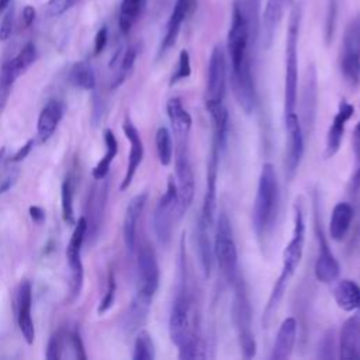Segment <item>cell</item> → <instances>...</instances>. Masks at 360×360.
Here are the masks:
<instances>
[{
    "instance_id": "cell-1",
    "label": "cell",
    "mask_w": 360,
    "mask_h": 360,
    "mask_svg": "<svg viewBox=\"0 0 360 360\" xmlns=\"http://www.w3.org/2000/svg\"><path fill=\"white\" fill-rule=\"evenodd\" d=\"M180 280L176 297L172 302L169 315V336L172 343L179 349L180 359H197L204 357L200 353L201 339L194 325L193 315V300L187 284V267H186V252L184 239L180 242Z\"/></svg>"
},
{
    "instance_id": "cell-2",
    "label": "cell",
    "mask_w": 360,
    "mask_h": 360,
    "mask_svg": "<svg viewBox=\"0 0 360 360\" xmlns=\"http://www.w3.org/2000/svg\"><path fill=\"white\" fill-rule=\"evenodd\" d=\"M304 245H305V218L301 204L297 201L294 204V225H292V233L283 250V264L281 271L277 277V280L273 284V288L270 291L269 300L263 309L262 323L263 328H267L273 314L276 312L278 304L281 302L284 292L288 287V283L291 277L294 276L297 267L301 263L302 255H304Z\"/></svg>"
},
{
    "instance_id": "cell-3",
    "label": "cell",
    "mask_w": 360,
    "mask_h": 360,
    "mask_svg": "<svg viewBox=\"0 0 360 360\" xmlns=\"http://www.w3.org/2000/svg\"><path fill=\"white\" fill-rule=\"evenodd\" d=\"M280 207V186L276 169L271 163H264L260 170L257 190L252 210V224L257 240L262 246L270 239Z\"/></svg>"
},
{
    "instance_id": "cell-4",
    "label": "cell",
    "mask_w": 360,
    "mask_h": 360,
    "mask_svg": "<svg viewBox=\"0 0 360 360\" xmlns=\"http://www.w3.org/2000/svg\"><path fill=\"white\" fill-rule=\"evenodd\" d=\"M257 39L252 35L250 25L240 0H233L231 25L226 35V51L231 62V72L252 63V51Z\"/></svg>"
},
{
    "instance_id": "cell-5",
    "label": "cell",
    "mask_w": 360,
    "mask_h": 360,
    "mask_svg": "<svg viewBox=\"0 0 360 360\" xmlns=\"http://www.w3.org/2000/svg\"><path fill=\"white\" fill-rule=\"evenodd\" d=\"M302 7L294 4L290 13L285 37V69H284V115L294 112L298 97V38Z\"/></svg>"
},
{
    "instance_id": "cell-6",
    "label": "cell",
    "mask_w": 360,
    "mask_h": 360,
    "mask_svg": "<svg viewBox=\"0 0 360 360\" xmlns=\"http://www.w3.org/2000/svg\"><path fill=\"white\" fill-rule=\"evenodd\" d=\"M233 297L231 307V318L239 342L242 356L252 359L256 356L257 343L252 329V304L249 297V288L243 277L238 276L232 283Z\"/></svg>"
},
{
    "instance_id": "cell-7",
    "label": "cell",
    "mask_w": 360,
    "mask_h": 360,
    "mask_svg": "<svg viewBox=\"0 0 360 360\" xmlns=\"http://www.w3.org/2000/svg\"><path fill=\"white\" fill-rule=\"evenodd\" d=\"M214 259L217 260L218 269L224 280L232 285L238 274V249L233 238V231L228 214L222 210L218 214L217 225L212 239Z\"/></svg>"
},
{
    "instance_id": "cell-8",
    "label": "cell",
    "mask_w": 360,
    "mask_h": 360,
    "mask_svg": "<svg viewBox=\"0 0 360 360\" xmlns=\"http://www.w3.org/2000/svg\"><path fill=\"white\" fill-rule=\"evenodd\" d=\"M339 66L343 79L357 87L360 84V14L354 15L345 28Z\"/></svg>"
},
{
    "instance_id": "cell-9",
    "label": "cell",
    "mask_w": 360,
    "mask_h": 360,
    "mask_svg": "<svg viewBox=\"0 0 360 360\" xmlns=\"http://www.w3.org/2000/svg\"><path fill=\"white\" fill-rule=\"evenodd\" d=\"M177 148H176V159H174V167H176V186H177V197H179V218H181L187 210L190 208L193 200H194V191H195V181H194V172L190 162V152H188V143L187 138L176 139Z\"/></svg>"
},
{
    "instance_id": "cell-10",
    "label": "cell",
    "mask_w": 360,
    "mask_h": 360,
    "mask_svg": "<svg viewBox=\"0 0 360 360\" xmlns=\"http://www.w3.org/2000/svg\"><path fill=\"white\" fill-rule=\"evenodd\" d=\"M314 231L318 242V255L315 260V267L314 273L318 281L330 284L336 281L340 273V266L339 262L336 260L335 255L330 250V246L328 243L323 226H322V219H321V212H319V200L315 193L314 195Z\"/></svg>"
},
{
    "instance_id": "cell-11",
    "label": "cell",
    "mask_w": 360,
    "mask_h": 360,
    "mask_svg": "<svg viewBox=\"0 0 360 360\" xmlns=\"http://www.w3.org/2000/svg\"><path fill=\"white\" fill-rule=\"evenodd\" d=\"M177 186L173 176H169L165 194L160 197L153 212V229L162 245H169L173 233V222L179 218Z\"/></svg>"
},
{
    "instance_id": "cell-12",
    "label": "cell",
    "mask_w": 360,
    "mask_h": 360,
    "mask_svg": "<svg viewBox=\"0 0 360 360\" xmlns=\"http://www.w3.org/2000/svg\"><path fill=\"white\" fill-rule=\"evenodd\" d=\"M136 267H138L136 294L153 300L159 288L160 271H159L156 252L149 243H145L139 248Z\"/></svg>"
},
{
    "instance_id": "cell-13",
    "label": "cell",
    "mask_w": 360,
    "mask_h": 360,
    "mask_svg": "<svg viewBox=\"0 0 360 360\" xmlns=\"http://www.w3.org/2000/svg\"><path fill=\"white\" fill-rule=\"evenodd\" d=\"M226 58L221 45H215L210 55L204 103H224L226 94Z\"/></svg>"
},
{
    "instance_id": "cell-14",
    "label": "cell",
    "mask_w": 360,
    "mask_h": 360,
    "mask_svg": "<svg viewBox=\"0 0 360 360\" xmlns=\"http://www.w3.org/2000/svg\"><path fill=\"white\" fill-rule=\"evenodd\" d=\"M284 125L287 132V155H285V176L288 180L294 179L301 165L305 149V134L300 117L294 112L284 115Z\"/></svg>"
},
{
    "instance_id": "cell-15",
    "label": "cell",
    "mask_w": 360,
    "mask_h": 360,
    "mask_svg": "<svg viewBox=\"0 0 360 360\" xmlns=\"http://www.w3.org/2000/svg\"><path fill=\"white\" fill-rule=\"evenodd\" d=\"M219 153L221 149L212 141L210 159L207 163V181H205V193L202 198L201 211L198 219L202 222L214 226L215 221V211H217V180H218V163H219Z\"/></svg>"
},
{
    "instance_id": "cell-16",
    "label": "cell",
    "mask_w": 360,
    "mask_h": 360,
    "mask_svg": "<svg viewBox=\"0 0 360 360\" xmlns=\"http://www.w3.org/2000/svg\"><path fill=\"white\" fill-rule=\"evenodd\" d=\"M231 86H232V91H233V96H235L239 107L246 114H252L253 110L256 108V103H257L252 63L242 66L236 72H231Z\"/></svg>"
},
{
    "instance_id": "cell-17",
    "label": "cell",
    "mask_w": 360,
    "mask_h": 360,
    "mask_svg": "<svg viewBox=\"0 0 360 360\" xmlns=\"http://www.w3.org/2000/svg\"><path fill=\"white\" fill-rule=\"evenodd\" d=\"M316 105H318V83H316V70L314 65H309L305 72L302 91H301V125L305 135H309L315 125L316 118Z\"/></svg>"
},
{
    "instance_id": "cell-18",
    "label": "cell",
    "mask_w": 360,
    "mask_h": 360,
    "mask_svg": "<svg viewBox=\"0 0 360 360\" xmlns=\"http://www.w3.org/2000/svg\"><path fill=\"white\" fill-rule=\"evenodd\" d=\"M195 7H197V0H176L174 1V6H173L169 20L166 22L165 35H163L160 46H159V52H158L159 58L163 56L170 48L174 46L184 21L195 10Z\"/></svg>"
},
{
    "instance_id": "cell-19",
    "label": "cell",
    "mask_w": 360,
    "mask_h": 360,
    "mask_svg": "<svg viewBox=\"0 0 360 360\" xmlns=\"http://www.w3.org/2000/svg\"><path fill=\"white\" fill-rule=\"evenodd\" d=\"M122 131H124V134H125V136L129 142V153H128L127 170H125L124 179L120 184L121 191L127 190L131 186V183H132L135 174H136V170H138L139 165L143 160V142H142V138L139 135L138 128L132 124L129 117H125V120L122 122Z\"/></svg>"
},
{
    "instance_id": "cell-20",
    "label": "cell",
    "mask_w": 360,
    "mask_h": 360,
    "mask_svg": "<svg viewBox=\"0 0 360 360\" xmlns=\"http://www.w3.org/2000/svg\"><path fill=\"white\" fill-rule=\"evenodd\" d=\"M338 352V357L342 360H360V308L353 311V315L343 322Z\"/></svg>"
},
{
    "instance_id": "cell-21",
    "label": "cell",
    "mask_w": 360,
    "mask_h": 360,
    "mask_svg": "<svg viewBox=\"0 0 360 360\" xmlns=\"http://www.w3.org/2000/svg\"><path fill=\"white\" fill-rule=\"evenodd\" d=\"M32 308V287L28 280L21 281L17 292V322L22 339L27 345H32L35 340V328L31 316Z\"/></svg>"
},
{
    "instance_id": "cell-22",
    "label": "cell",
    "mask_w": 360,
    "mask_h": 360,
    "mask_svg": "<svg viewBox=\"0 0 360 360\" xmlns=\"http://www.w3.org/2000/svg\"><path fill=\"white\" fill-rule=\"evenodd\" d=\"M353 112H354L353 105L349 101H346L345 98L340 100L338 111H336V114L330 122V127L328 129V134H326V143H325V153H323L325 159H330L339 152L342 139H343V134H345L346 122L352 118Z\"/></svg>"
},
{
    "instance_id": "cell-23",
    "label": "cell",
    "mask_w": 360,
    "mask_h": 360,
    "mask_svg": "<svg viewBox=\"0 0 360 360\" xmlns=\"http://www.w3.org/2000/svg\"><path fill=\"white\" fill-rule=\"evenodd\" d=\"M291 4H292V0H266L264 11L262 14V25H260L264 48L271 46L276 30L280 25L285 11L291 7Z\"/></svg>"
},
{
    "instance_id": "cell-24",
    "label": "cell",
    "mask_w": 360,
    "mask_h": 360,
    "mask_svg": "<svg viewBox=\"0 0 360 360\" xmlns=\"http://www.w3.org/2000/svg\"><path fill=\"white\" fill-rule=\"evenodd\" d=\"M146 201H148V193L142 191V193L134 195L127 205L124 221H122V239L129 252H132L135 248L136 226H138V221L142 215Z\"/></svg>"
},
{
    "instance_id": "cell-25",
    "label": "cell",
    "mask_w": 360,
    "mask_h": 360,
    "mask_svg": "<svg viewBox=\"0 0 360 360\" xmlns=\"http://www.w3.org/2000/svg\"><path fill=\"white\" fill-rule=\"evenodd\" d=\"M297 339V321L294 316L285 318L278 326L271 354L273 360H285L291 356Z\"/></svg>"
},
{
    "instance_id": "cell-26",
    "label": "cell",
    "mask_w": 360,
    "mask_h": 360,
    "mask_svg": "<svg viewBox=\"0 0 360 360\" xmlns=\"http://www.w3.org/2000/svg\"><path fill=\"white\" fill-rule=\"evenodd\" d=\"M63 111L65 107L59 100H49L44 105L37 121V135L41 143L46 142L53 135L63 117Z\"/></svg>"
},
{
    "instance_id": "cell-27",
    "label": "cell",
    "mask_w": 360,
    "mask_h": 360,
    "mask_svg": "<svg viewBox=\"0 0 360 360\" xmlns=\"http://www.w3.org/2000/svg\"><path fill=\"white\" fill-rule=\"evenodd\" d=\"M332 297L345 312H353L360 308V285L354 280H338L332 287Z\"/></svg>"
},
{
    "instance_id": "cell-28",
    "label": "cell",
    "mask_w": 360,
    "mask_h": 360,
    "mask_svg": "<svg viewBox=\"0 0 360 360\" xmlns=\"http://www.w3.org/2000/svg\"><path fill=\"white\" fill-rule=\"evenodd\" d=\"M166 112L176 139L188 138L193 125V118L190 112L183 107V103L179 97H172L167 100Z\"/></svg>"
},
{
    "instance_id": "cell-29",
    "label": "cell",
    "mask_w": 360,
    "mask_h": 360,
    "mask_svg": "<svg viewBox=\"0 0 360 360\" xmlns=\"http://www.w3.org/2000/svg\"><path fill=\"white\" fill-rule=\"evenodd\" d=\"M353 207L346 201H340L333 207L329 219V236L335 242H342L346 238L353 221Z\"/></svg>"
},
{
    "instance_id": "cell-30",
    "label": "cell",
    "mask_w": 360,
    "mask_h": 360,
    "mask_svg": "<svg viewBox=\"0 0 360 360\" xmlns=\"http://www.w3.org/2000/svg\"><path fill=\"white\" fill-rule=\"evenodd\" d=\"M211 229H212L211 225L202 222L201 219H197V226H195L197 250H198L202 273L207 278L211 276V269H212V262H214Z\"/></svg>"
},
{
    "instance_id": "cell-31",
    "label": "cell",
    "mask_w": 360,
    "mask_h": 360,
    "mask_svg": "<svg viewBox=\"0 0 360 360\" xmlns=\"http://www.w3.org/2000/svg\"><path fill=\"white\" fill-rule=\"evenodd\" d=\"M86 233H87V219H86V217H80L75 224L70 240L66 248V259H68L69 270L83 269L80 252H82V246H83Z\"/></svg>"
},
{
    "instance_id": "cell-32",
    "label": "cell",
    "mask_w": 360,
    "mask_h": 360,
    "mask_svg": "<svg viewBox=\"0 0 360 360\" xmlns=\"http://www.w3.org/2000/svg\"><path fill=\"white\" fill-rule=\"evenodd\" d=\"M150 304H152L150 298L142 297L135 292V297L132 298V301L128 307V311L124 316V328L128 332H134V330L139 329L141 326H143V323L148 319Z\"/></svg>"
},
{
    "instance_id": "cell-33",
    "label": "cell",
    "mask_w": 360,
    "mask_h": 360,
    "mask_svg": "<svg viewBox=\"0 0 360 360\" xmlns=\"http://www.w3.org/2000/svg\"><path fill=\"white\" fill-rule=\"evenodd\" d=\"M104 143H105V153L91 170V176L94 180L105 179V176L110 172V166L118 153V142L114 132L110 128L104 129Z\"/></svg>"
},
{
    "instance_id": "cell-34",
    "label": "cell",
    "mask_w": 360,
    "mask_h": 360,
    "mask_svg": "<svg viewBox=\"0 0 360 360\" xmlns=\"http://www.w3.org/2000/svg\"><path fill=\"white\" fill-rule=\"evenodd\" d=\"M146 0H122L118 14V27L122 34H128L143 13Z\"/></svg>"
},
{
    "instance_id": "cell-35",
    "label": "cell",
    "mask_w": 360,
    "mask_h": 360,
    "mask_svg": "<svg viewBox=\"0 0 360 360\" xmlns=\"http://www.w3.org/2000/svg\"><path fill=\"white\" fill-rule=\"evenodd\" d=\"M69 80L75 87L83 90H93L96 87V73L93 66L86 60L73 63L69 70Z\"/></svg>"
},
{
    "instance_id": "cell-36",
    "label": "cell",
    "mask_w": 360,
    "mask_h": 360,
    "mask_svg": "<svg viewBox=\"0 0 360 360\" xmlns=\"http://www.w3.org/2000/svg\"><path fill=\"white\" fill-rule=\"evenodd\" d=\"M73 194H75V181L72 176H68L60 186V207H62V218L65 224L75 226L76 217L73 210Z\"/></svg>"
},
{
    "instance_id": "cell-37",
    "label": "cell",
    "mask_w": 360,
    "mask_h": 360,
    "mask_svg": "<svg viewBox=\"0 0 360 360\" xmlns=\"http://www.w3.org/2000/svg\"><path fill=\"white\" fill-rule=\"evenodd\" d=\"M105 200H107V183H104L100 187H94L91 191L90 201H89L90 222H87V231L94 226L96 232H97V228L100 226V218L104 211Z\"/></svg>"
},
{
    "instance_id": "cell-38",
    "label": "cell",
    "mask_w": 360,
    "mask_h": 360,
    "mask_svg": "<svg viewBox=\"0 0 360 360\" xmlns=\"http://www.w3.org/2000/svg\"><path fill=\"white\" fill-rule=\"evenodd\" d=\"M155 145L159 163L169 166L173 160V139L172 134L166 127H159L155 134Z\"/></svg>"
},
{
    "instance_id": "cell-39",
    "label": "cell",
    "mask_w": 360,
    "mask_h": 360,
    "mask_svg": "<svg viewBox=\"0 0 360 360\" xmlns=\"http://www.w3.org/2000/svg\"><path fill=\"white\" fill-rule=\"evenodd\" d=\"M17 77H18V75L13 68L11 59L6 60L0 68V118L6 108L7 100L11 94V89H13Z\"/></svg>"
},
{
    "instance_id": "cell-40",
    "label": "cell",
    "mask_w": 360,
    "mask_h": 360,
    "mask_svg": "<svg viewBox=\"0 0 360 360\" xmlns=\"http://www.w3.org/2000/svg\"><path fill=\"white\" fill-rule=\"evenodd\" d=\"M156 357L155 345L152 340V336L148 330L141 329L136 333L135 342H134V360H153Z\"/></svg>"
},
{
    "instance_id": "cell-41",
    "label": "cell",
    "mask_w": 360,
    "mask_h": 360,
    "mask_svg": "<svg viewBox=\"0 0 360 360\" xmlns=\"http://www.w3.org/2000/svg\"><path fill=\"white\" fill-rule=\"evenodd\" d=\"M138 56V49L136 46H128L125 51H122L121 59L118 62V72L114 77V80L111 82V89H117L120 84L124 83V80L127 79V76L129 75V72L132 70L135 60Z\"/></svg>"
},
{
    "instance_id": "cell-42",
    "label": "cell",
    "mask_w": 360,
    "mask_h": 360,
    "mask_svg": "<svg viewBox=\"0 0 360 360\" xmlns=\"http://www.w3.org/2000/svg\"><path fill=\"white\" fill-rule=\"evenodd\" d=\"M37 59V46L34 42H27L20 52L11 59L13 68L17 72V75H22Z\"/></svg>"
},
{
    "instance_id": "cell-43",
    "label": "cell",
    "mask_w": 360,
    "mask_h": 360,
    "mask_svg": "<svg viewBox=\"0 0 360 360\" xmlns=\"http://www.w3.org/2000/svg\"><path fill=\"white\" fill-rule=\"evenodd\" d=\"M250 25L252 35L259 39L262 25V0H240Z\"/></svg>"
},
{
    "instance_id": "cell-44",
    "label": "cell",
    "mask_w": 360,
    "mask_h": 360,
    "mask_svg": "<svg viewBox=\"0 0 360 360\" xmlns=\"http://www.w3.org/2000/svg\"><path fill=\"white\" fill-rule=\"evenodd\" d=\"M353 152H354V166L350 177V191H357L360 188V121L356 124L353 131Z\"/></svg>"
},
{
    "instance_id": "cell-45",
    "label": "cell",
    "mask_w": 360,
    "mask_h": 360,
    "mask_svg": "<svg viewBox=\"0 0 360 360\" xmlns=\"http://www.w3.org/2000/svg\"><path fill=\"white\" fill-rule=\"evenodd\" d=\"M191 76V59H190V53L187 49H181L179 53V62H177V68L174 69L169 84L174 86L179 82L188 79Z\"/></svg>"
},
{
    "instance_id": "cell-46",
    "label": "cell",
    "mask_w": 360,
    "mask_h": 360,
    "mask_svg": "<svg viewBox=\"0 0 360 360\" xmlns=\"http://www.w3.org/2000/svg\"><path fill=\"white\" fill-rule=\"evenodd\" d=\"M115 291H117L115 276H114V271L110 270V271H108V277H107L105 294H104V297L101 298V301H100V304H98V307H97V314H98V315L105 314V312L114 305V301H115Z\"/></svg>"
},
{
    "instance_id": "cell-47",
    "label": "cell",
    "mask_w": 360,
    "mask_h": 360,
    "mask_svg": "<svg viewBox=\"0 0 360 360\" xmlns=\"http://www.w3.org/2000/svg\"><path fill=\"white\" fill-rule=\"evenodd\" d=\"M65 333L62 330L53 333L48 342L46 346V359L48 360H59L62 359V352H63V345H65Z\"/></svg>"
},
{
    "instance_id": "cell-48",
    "label": "cell",
    "mask_w": 360,
    "mask_h": 360,
    "mask_svg": "<svg viewBox=\"0 0 360 360\" xmlns=\"http://www.w3.org/2000/svg\"><path fill=\"white\" fill-rule=\"evenodd\" d=\"M335 350H336L335 335H333V330H329V332L325 333V336L319 342L318 357H321V359H333L335 357Z\"/></svg>"
},
{
    "instance_id": "cell-49",
    "label": "cell",
    "mask_w": 360,
    "mask_h": 360,
    "mask_svg": "<svg viewBox=\"0 0 360 360\" xmlns=\"http://www.w3.org/2000/svg\"><path fill=\"white\" fill-rule=\"evenodd\" d=\"M79 0H48L45 11L49 17H59L70 10Z\"/></svg>"
},
{
    "instance_id": "cell-50",
    "label": "cell",
    "mask_w": 360,
    "mask_h": 360,
    "mask_svg": "<svg viewBox=\"0 0 360 360\" xmlns=\"http://www.w3.org/2000/svg\"><path fill=\"white\" fill-rule=\"evenodd\" d=\"M68 340H69V346L70 349L73 350L75 353V357L79 359V360H86L87 359V354L84 352V346H83V342H82V338H80V333L77 330H72L66 335Z\"/></svg>"
},
{
    "instance_id": "cell-51",
    "label": "cell",
    "mask_w": 360,
    "mask_h": 360,
    "mask_svg": "<svg viewBox=\"0 0 360 360\" xmlns=\"http://www.w3.org/2000/svg\"><path fill=\"white\" fill-rule=\"evenodd\" d=\"M13 27H14V7H8L1 24H0V41H7L11 34H13Z\"/></svg>"
},
{
    "instance_id": "cell-52",
    "label": "cell",
    "mask_w": 360,
    "mask_h": 360,
    "mask_svg": "<svg viewBox=\"0 0 360 360\" xmlns=\"http://www.w3.org/2000/svg\"><path fill=\"white\" fill-rule=\"evenodd\" d=\"M18 176H20L18 167H13L11 170H8L7 174L3 177V180H0V194L7 193L15 184Z\"/></svg>"
},
{
    "instance_id": "cell-53",
    "label": "cell",
    "mask_w": 360,
    "mask_h": 360,
    "mask_svg": "<svg viewBox=\"0 0 360 360\" xmlns=\"http://www.w3.org/2000/svg\"><path fill=\"white\" fill-rule=\"evenodd\" d=\"M107 39H108V30L105 25H103L94 37V55H100L104 51L107 45Z\"/></svg>"
},
{
    "instance_id": "cell-54",
    "label": "cell",
    "mask_w": 360,
    "mask_h": 360,
    "mask_svg": "<svg viewBox=\"0 0 360 360\" xmlns=\"http://www.w3.org/2000/svg\"><path fill=\"white\" fill-rule=\"evenodd\" d=\"M32 146H34V139H28V141L8 159V162H10V163H18V162L24 160V159L30 155Z\"/></svg>"
},
{
    "instance_id": "cell-55",
    "label": "cell",
    "mask_w": 360,
    "mask_h": 360,
    "mask_svg": "<svg viewBox=\"0 0 360 360\" xmlns=\"http://www.w3.org/2000/svg\"><path fill=\"white\" fill-rule=\"evenodd\" d=\"M35 15H37L35 8L32 6H25L22 8V13H21L24 27H31L34 24V21H35Z\"/></svg>"
},
{
    "instance_id": "cell-56",
    "label": "cell",
    "mask_w": 360,
    "mask_h": 360,
    "mask_svg": "<svg viewBox=\"0 0 360 360\" xmlns=\"http://www.w3.org/2000/svg\"><path fill=\"white\" fill-rule=\"evenodd\" d=\"M28 212H30V217L34 221V224L39 225L45 221V211L39 205H31L28 208Z\"/></svg>"
},
{
    "instance_id": "cell-57",
    "label": "cell",
    "mask_w": 360,
    "mask_h": 360,
    "mask_svg": "<svg viewBox=\"0 0 360 360\" xmlns=\"http://www.w3.org/2000/svg\"><path fill=\"white\" fill-rule=\"evenodd\" d=\"M11 0H0V14L10 6Z\"/></svg>"
},
{
    "instance_id": "cell-58",
    "label": "cell",
    "mask_w": 360,
    "mask_h": 360,
    "mask_svg": "<svg viewBox=\"0 0 360 360\" xmlns=\"http://www.w3.org/2000/svg\"><path fill=\"white\" fill-rule=\"evenodd\" d=\"M4 152H6V148H1V149H0V163H1V160H3V158H4Z\"/></svg>"
}]
</instances>
